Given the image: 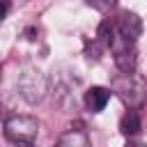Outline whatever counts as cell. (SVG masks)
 I'll return each mask as SVG.
<instances>
[{"label": "cell", "mask_w": 147, "mask_h": 147, "mask_svg": "<svg viewBox=\"0 0 147 147\" xmlns=\"http://www.w3.org/2000/svg\"><path fill=\"white\" fill-rule=\"evenodd\" d=\"M110 90L131 108H138L147 99V83L136 71H122V76H115L110 83Z\"/></svg>", "instance_id": "1"}, {"label": "cell", "mask_w": 147, "mask_h": 147, "mask_svg": "<svg viewBox=\"0 0 147 147\" xmlns=\"http://www.w3.org/2000/svg\"><path fill=\"white\" fill-rule=\"evenodd\" d=\"M39 133V122L30 115H14L5 122V136L16 145H32Z\"/></svg>", "instance_id": "2"}, {"label": "cell", "mask_w": 147, "mask_h": 147, "mask_svg": "<svg viewBox=\"0 0 147 147\" xmlns=\"http://www.w3.org/2000/svg\"><path fill=\"white\" fill-rule=\"evenodd\" d=\"M46 90H48L46 76L34 67H23V71L18 74V92H21V96L28 103H39L44 99Z\"/></svg>", "instance_id": "3"}, {"label": "cell", "mask_w": 147, "mask_h": 147, "mask_svg": "<svg viewBox=\"0 0 147 147\" xmlns=\"http://www.w3.org/2000/svg\"><path fill=\"white\" fill-rule=\"evenodd\" d=\"M110 48H113V60H115V64H117V69L119 71H136V44H131V41H126V39H122L117 32H115V39H113V44H110Z\"/></svg>", "instance_id": "4"}, {"label": "cell", "mask_w": 147, "mask_h": 147, "mask_svg": "<svg viewBox=\"0 0 147 147\" xmlns=\"http://www.w3.org/2000/svg\"><path fill=\"white\" fill-rule=\"evenodd\" d=\"M115 30H117V34H119L122 39L136 44L138 37H140V32H142V21H140L138 14H133V11H124Z\"/></svg>", "instance_id": "5"}, {"label": "cell", "mask_w": 147, "mask_h": 147, "mask_svg": "<svg viewBox=\"0 0 147 147\" xmlns=\"http://www.w3.org/2000/svg\"><path fill=\"white\" fill-rule=\"evenodd\" d=\"M110 94H113V92H110L108 87H99V85L90 87V90L85 92V106H87V110H92V113H101V110L108 106Z\"/></svg>", "instance_id": "6"}, {"label": "cell", "mask_w": 147, "mask_h": 147, "mask_svg": "<svg viewBox=\"0 0 147 147\" xmlns=\"http://www.w3.org/2000/svg\"><path fill=\"white\" fill-rule=\"evenodd\" d=\"M55 147H90V138L83 129H69L67 133L60 136Z\"/></svg>", "instance_id": "7"}, {"label": "cell", "mask_w": 147, "mask_h": 147, "mask_svg": "<svg viewBox=\"0 0 147 147\" xmlns=\"http://www.w3.org/2000/svg\"><path fill=\"white\" fill-rule=\"evenodd\" d=\"M119 131H122L124 136H136V133L140 131V117H138L136 110H129V113L119 119Z\"/></svg>", "instance_id": "8"}, {"label": "cell", "mask_w": 147, "mask_h": 147, "mask_svg": "<svg viewBox=\"0 0 147 147\" xmlns=\"http://www.w3.org/2000/svg\"><path fill=\"white\" fill-rule=\"evenodd\" d=\"M90 7H94L96 11H108L115 7V0H85Z\"/></svg>", "instance_id": "9"}, {"label": "cell", "mask_w": 147, "mask_h": 147, "mask_svg": "<svg viewBox=\"0 0 147 147\" xmlns=\"http://www.w3.org/2000/svg\"><path fill=\"white\" fill-rule=\"evenodd\" d=\"M9 9H11V2H9V0H0V23L7 18Z\"/></svg>", "instance_id": "10"}, {"label": "cell", "mask_w": 147, "mask_h": 147, "mask_svg": "<svg viewBox=\"0 0 147 147\" xmlns=\"http://www.w3.org/2000/svg\"><path fill=\"white\" fill-rule=\"evenodd\" d=\"M25 147H32V145H25Z\"/></svg>", "instance_id": "11"}]
</instances>
